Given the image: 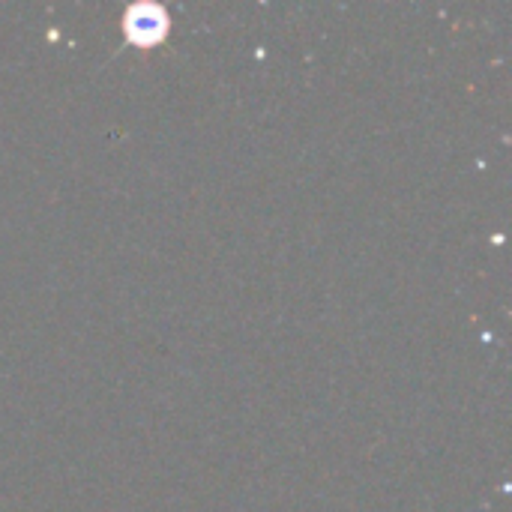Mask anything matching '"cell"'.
<instances>
[{
  "instance_id": "6da1fadb",
  "label": "cell",
  "mask_w": 512,
  "mask_h": 512,
  "mask_svg": "<svg viewBox=\"0 0 512 512\" xmlns=\"http://www.w3.org/2000/svg\"><path fill=\"white\" fill-rule=\"evenodd\" d=\"M168 30V18L159 6H135L126 12V33L135 42H159Z\"/></svg>"
}]
</instances>
